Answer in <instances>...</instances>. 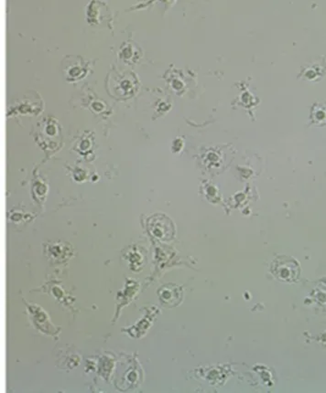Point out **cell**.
<instances>
[{
  "label": "cell",
  "mask_w": 326,
  "mask_h": 393,
  "mask_svg": "<svg viewBox=\"0 0 326 393\" xmlns=\"http://www.w3.org/2000/svg\"><path fill=\"white\" fill-rule=\"evenodd\" d=\"M271 272L284 282H293L299 277L300 267L298 261L289 256L278 257L271 266Z\"/></svg>",
  "instance_id": "cell-1"
}]
</instances>
